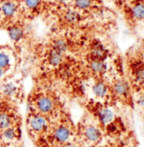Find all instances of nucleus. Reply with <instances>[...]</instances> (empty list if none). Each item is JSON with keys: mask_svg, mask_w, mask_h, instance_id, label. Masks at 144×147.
I'll return each mask as SVG.
<instances>
[{"mask_svg": "<svg viewBox=\"0 0 144 147\" xmlns=\"http://www.w3.org/2000/svg\"><path fill=\"white\" fill-rule=\"evenodd\" d=\"M84 136L89 142L96 143L101 138V132L97 127L88 126L84 130Z\"/></svg>", "mask_w": 144, "mask_h": 147, "instance_id": "obj_1", "label": "nucleus"}, {"mask_svg": "<svg viewBox=\"0 0 144 147\" xmlns=\"http://www.w3.org/2000/svg\"><path fill=\"white\" fill-rule=\"evenodd\" d=\"M70 136V132L69 130V128H67L66 127L60 126L57 127L54 132V137L56 140L57 142L64 144L65 143Z\"/></svg>", "mask_w": 144, "mask_h": 147, "instance_id": "obj_2", "label": "nucleus"}, {"mask_svg": "<svg viewBox=\"0 0 144 147\" xmlns=\"http://www.w3.org/2000/svg\"><path fill=\"white\" fill-rule=\"evenodd\" d=\"M36 105L38 110L42 113H48L54 107V103L52 100L48 97H40L37 100Z\"/></svg>", "mask_w": 144, "mask_h": 147, "instance_id": "obj_3", "label": "nucleus"}, {"mask_svg": "<svg viewBox=\"0 0 144 147\" xmlns=\"http://www.w3.org/2000/svg\"><path fill=\"white\" fill-rule=\"evenodd\" d=\"M29 124L33 131L40 132L46 126V119L42 116H33L30 119Z\"/></svg>", "mask_w": 144, "mask_h": 147, "instance_id": "obj_4", "label": "nucleus"}, {"mask_svg": "<svg viewBox=\"0 0 144 147\" xmlns=\"http://www.w3.org/2000/svg\"><path fill=\"white\" fill-rule=\"evenodd\" d=\"M0 11L5 17H11L16 11V5L11 1H3L1 3Z\"/></svg>", "mask_w": 144, "mask_h": 147, "instance_id": "obj_5", "label": "nucleus"}, {"mask_svg": "<svg viewBox=\"0 0 144 147\" xmlns=\"http://www.w3.org/2000/svg\"><path fill=\"white\" fill-rule=\"evenodd\" d=\"M98 119L103 125H107L110 123L114 119V113L111 110L108 108H102L99 110L98 113Z\"/></svg>", "mask_w": 144, "mask_h": 147, "instance_id": "obj_6", "label": "nucleus"}, {"mask_svg": "<svg viewBox=\"0 0 144 147\" xmlns=\"http://www.w3.org/2000/svg\"><path fill=\"white\" fill-rule=\"evenodd\" d=\"M129 89L128 84L124 80H118L113 85V91L118 96H124L127 94Z\"/></svg>", "mask_w": 144, "mask_h": 147, "instance_id": "obj_7", "label": "nucleus"}, {"mask_svg": "<svg viewBox=\"0 0 144 147\" xmlns=\"http://www.w3.org/2000/svg\"><path fill=\"white\" fill-rule=\"evenodd\" d=\"M131 15L133 19L137 21H141L144 19V4L138 3L135 4L131 9Z\"/></svg>", "mask_w": 144, "mask_h": 147, "instance_id": "obj_8", "label": "nucleus"}, {"mask_svg": "<svg viewBox=\"0 0 144 147\" xmlns=\"http://www.w3.org/2000/svg\"><path fill=\"white\" fill-rule=\"evenodd\" d=\"M91 70L96 74H101L105 71L107 65L103 60L100 59H94L90 64Z\"/></svg>", "mask_w": 144, "mask_h": 147, "instance_id": "obj_9", "label": "nucleus"}, {"mask_svg": "<svg viewBox=\"0 0 144 147\" xmlns=\"http://www.w3.org/2000/svg\"><path fill=\"white\" fill-rule=\"evenodd\" d=\"M9 36L11 40L15 42H19L24 35V31L19 26H11L8 30Z\"/></svg>", "mask_w": 144, "mask_h": 147, "instance_id": "obj_10", "label": "nucleus"}, {"mask_svg": "<svg viewBox=\"0 0 144 147\" xmlns=\"http://www.w3.org/2000/svg\"><path fill=\"white\" fill-rule=\"evenodd\" d=\"M63 53L59 52L55 49H52L48 55V61L50 65L54 66H57L63 61Z\"/></svg>", "mask_w": 144, "mask_h": 147, "instance_id": "obj_11", "label": "nucleus"}, {"mask_svg": "<svg viewBox=\"0 0 144 147\" xmlns=\"http://www.w3.org/2000/svg\"><path fill=\"white\" fill-rule=\"evenodd\" d=\"M92 92L98 98H103L108 92V88L103 82H98L93 85Z\"/></svg>", "mask_w": 144, "mask_h": 147, "instance_id": "obj_12", "label": "nucleus"}, {"mask_svg": "<svg viewBox=\"0 0 144 147\" xmlns=\"http://www.w3.org/2000/svg\"><path fill=\"white\" fill-rule=\"evenodd\" d=\"M17 86L15 85L12 83H8V84H5L3 88H2V91L4 95L6 96H13L15 95L16 93H17Z\"/></svg>", "mask_w": 144, "mask_h": 147, "instance_id": "obj_13", "label": "nucleus"}, {"mask_svg": "<svg viewBox=\"0 0 144 147\" xmlns=\"http://www.w3.org/2000/svg\"><path fill=\"white\" fill-rule=\"evenodd\" d=\"M64 19L70 23H75L80 19V16L76 10L69 9L64 14Z\"/></svg>", "mask_w": 144, "mask_h": 147, "instance_id": "obj_14", "label": "nucleus"}, {"mask_svg": "<svg viewBox=\"0 0 144 147\" xmlns=\"http://www.w3.org/2000/svg\"><path fill=\"white\" fill-rule=\"evenodd\" d=\"M52 46H53V49H55V50L61 52V53H64L67 49V44L64 42V40H63V39L54 40Z\"/></svg>", "mask_w": 144, "mask_h": 147, "instance_id": "obj_15", "label": "nucleus"}, {"mask_svg": "<svg viewBox=\"0 0 144 147\" xmlns=\"http://www.w3.org/2000/svg\"><path fill=\"white\" fill-rule=\"evenodd\" d=\"M11 124V118L6 113H0V128L5 129Z\"/></svg>", "mask_w": 144, "mask_h": 147, "instance_id": "obj_16", "label": "nucleus"}, {"mask_svg": "<svg viewBox=\"0 0 144 147\" xmlns=\"http://www.w3.org/2000/svg\"><path fill=\"white\" fill-rule=\"evenodd\" d=\"M104 54H105V51L101 45H96L92 49V55L94 57V59L102 60V58L104 56Z\"/></svg>", "mask_w": 144, "mask_h": 147, "instance_id": "obj_17", "label": "nucleus"}, {"mask_svg": "<svg viewBox=\"0 0 144 147\" xmlns=\"http://www.w3.org/2000/svg\"><path fill=\"white\" fill-rule=\"evenodd\" d=\"M3 136L6 140H13L15 138V130L10 127L3 129Z\"/></svg>", "mask_w": 144, "mask_h": 147, "instance_id": "obj_18", "label": "nucleus"}, {"mask_svg": "<svg viewBox=\"0 0 144 147\" xmlns=\"http://www.w3.org/2000/svg\"><path fill=\"white\" fill-rule=\"evenodd\" d=\"M135 81L138 85L144 84V68L138 69L135 73Z\"/></svg>", "mask_w": 144, "mask_h": 147, "instance_id": "obj_19", "label": "nucleus"}, {"mask_svg": "<svg viewBox=\"0 0 144 147\" xmlns=\"http://www.w3.org/2000/svg\"><path fill=\"white\" fill-rule=\"evenodd\" d=\"M10 62V59H9V56L3 53V52H1L0 53V67L2 68H6Z\"/></svg>", "mask_w": 144, "mask_h": 147, "instance_id": "obj_20", "label": "nucleus"}, {"mask_svg": "<svg viewBox=\"0 0 144 147\" xmlns=\"http://www.w3.org/2000/svg\"><path fill=\"white\" fill-rule=\"evenodd\" d=\"M91 3L92 0H75V4L76 8L81 9H87L91 5Z\"/></svg>", "mask_w": 144, "mask_h": 147, "instance_id": "obj_21", "label": "nucleus"}, {"mask_svg": "<svg viewBox=\"0 0 144 147\" xmlns=\"http://www.w3.org/2000/svg\"><path fill=\"white\" fill-rule=\"evenodd\" d=\"M39 2H40V0H24L25 6L28 9H36L38 6Z\"/></svg>", "mask_w": 144, "mask_h": 147, "instance_id": "obj_22", "label": "nucleus"}, {"mask_svg": "<svg viewBox=\"0 0 144 147\" xmlns=\"http://www.w3.org/2000/svg\"><path fill=\"white\" fill-rule=\"evenodd\" d=\"M138 105L140 106H144V98H140L137 101Z\"/></svg>", "mask_w": 144, "mask_h": 147, "instance_id": "obj_23", "label": "nucleus"}, {"mask_svg": "<svg viewBox=\"0 0 144 147\" xmlns=\"http://www.w3.org/2000/svg\"><path fill=\"white\" fill-rule=\"evenodd\" d=\"M3 75H4V69L2 68V67H0V78H3Z\"/></svg>", "mask_w": 144, "mask_h": 147, "instance_id": "obj_24", "label": "nucleus"}, {"mask_svg": "<svg viewBox=\"0 0 144 147\" xmlns=\"http://www.w3.org/2000/svg\"><path fill=\"white\" fill-rule=\"evenodd\" d=\"M58 2H60V3H64V2H66V1H68V0H57Z\"/></svg>", "mask_w": 144, "mask_h": 147, "instance_id": "obj_25", "label": "nucleus"}, {"mask_svg": "<svg viewBox=\"0 0 144 147\" xmlns=\"http://www.w3.org/2000/svg\"><path fill=\"white\" fill-rule=\"evenodd\" d=\"M3 1H4V0H0V3H3Z\"/></svg>", "mask_w": 144, "mask_h": 147, "instance_id": "obj_26", "label": "nucleus"}, {"mask_svg": "<svg viewBox=\"0 0 144 147\" xmlns=\"http://www.w3.org/2000/svg\"><path fill=\"white\" fill-rule=\"evenodd\" d=\"M143 68H144V63H143Z\"/></svg>", "mask_w": 144, "mask_h": 147, "instance_id": "obj_27", "label": "nucleus"}]
</instances>
